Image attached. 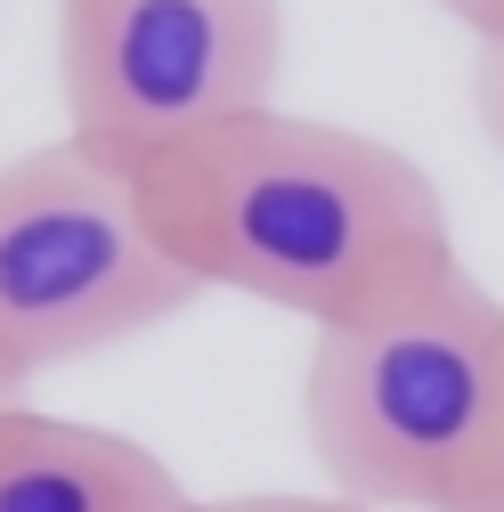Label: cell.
<instances>
[{"label":"cell","instance_id":"1","mask_svg":"<svg viewBox=\"0 0 504 512\" xmlns=\"http://www.w3.org/2000/svg\"><path fill=\"white\" fill-rule=\"evenodd\" d=\"M139 196L204 293L285 309L309 334L456 261L448 196L415 155L285 106H252L139 163Z\"/></svg>","mask_w":504,"mask_h":512},{"label":"cell","instance_id":"2","mask_svg":"<svg viewBox=\"0 0 504 512\" xmlns=\"http://www.w3.org/2000/svg\"><path fill=\"white\" fill-rule=\"evenodd\" d=\"M301 431L342 504L480 512L504 464V301L464 269L309 334Z\"/></svg>","mask_w":504,"mask_h":512},{"label":"cell","instance_id":"3","mask_svg":"<svg viewBox=\"0 0 504 512\" xmlns=\"http://www.w3.org/2000/svg\"><path fill=\"white\" fill-rule=\"evenodd\" d=\"M204 301L147 220L139 171L57 131L0 163V374H41L122 350Z\"/></svg>","mask_w":504,"mask_h":512},{"label":"cell","instance_id":"4","mask_svg":"<svg viewBox=\"0 0 504 512\" xmlns=\"http://www.w3.org/2000/svg\"><path fill=\"white\" fill-rule=\"evenodd\" d=\"M66 131L114 163H155L277 106L285 0H49Z\"/></svg>","mask_w":504,"mask_h":512},{"label":"cell","instance_id":"5","mask_svg":"<svg viewBox=\"0 0 504 512\" xmlns=\"http://www.w3.org/2000/svg\"><path fill=\"white\" fill-rule=\"evenodd\" d=\"M179 480L147 439L41 415V407H0V512H171Z\"/></svg>","mask_w":504,"mask_h":512},{"label":"cell","instance_id":"6","mask_svg":"<svg viewBox=\"0 0 504 512\" xmlns=\"http://www.w3.org/2000/svg\"><path fill=\"white\" fill-rule=\"evenodd\" d=\"M472 114H480L488 147L504 155V17L472 33Z\"/></svg>","mask_w":504,"mask_h":512},{"label":"cell","instance_id":"7","mask_svg":"<svg viewBox=\"0 0 504 512\" xmlns=\"http://www.w3.org/2000/svg\"><path fill=\"white\" fill-rule=\"evenodd\" d=\"M171 512H366L342 496H179Z\"/></svg>","mask_w":504,"mask_h":512},{"label":"cell","instance_id":"8","mask_svg":"<svg viewBox=\"0 0 504 512\" xmlns=\"http://www.w3.org/2000/svg\"><path fill=\"white\" fill-rule=\"evenodd\" d=\"M439 9H448L464 33H480V25H496V17H504V0H439Z\"/></svg>","mask_w":504,"mask_h":512},{"label":"cell","instance_id":"9","mask_svg":"<svg viewBox=\"0 0 504 512\" xmlns=\"http://www.w3.org/2000/svg\"><path fill=\"white\" fill-rule=\"evenodd\" d=\"M480 512H504V464H496V488H488V504Z\"/></svg>","mask_w":504,"mask_h":512},{"label":"cell","instance_id":"10","mask_svg":"<svg viewBox=\"0 0 504 512\" xmlns=\"http://www.w3.org/2000/svg\"><path fill=\"white\" fill-rule=\"evenodd\" d=\"M17 399H25V391H17V382H9V374H0V407H17Z\"/></svg>","mask_w":504,"mask_h":512}]
</instances>
